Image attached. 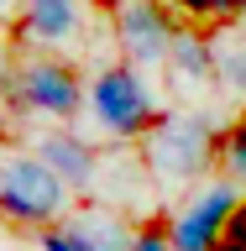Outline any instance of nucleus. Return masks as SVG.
Returning a JSON list of instances; mask_svg holds the SVG:
<instances>
[{"instance_id":"obj_1","label":"nucleus","mask_w":246,"mask_h":251,"mask_svg":"<svg viewBox=\"0 0 246 251\" xmlns=\"http://www.w3.org/2000/svg\"><path fill=\"white\" fill-rule=\"evenodd\" d=\"M215 147H220V126L210 110H163L147 126V136L137 141L141 162L157 183V199L189 194L199 178H210Z\"/></svg>"},{"instance_id":"obj_2","label":"nucleus","mask_w":246,"mask_h":251,"mask_svg":"<svg viewBox=\"0 0 246 251\" xmlns=\"http://www.w3.org/2000/svg\"><path fill=\"white\" fill-rule=\"evenodd\" d=\"M84 110H89L94 131L115 147H137L147 136V126L163 115V100H157L152 78L131 68V63H100L84 84Z\"/></svg>"},{"instance_id":"obj_3","label":"nucleus","mask_w":246,"mask_h":251,"mask_svg":"<svg viewBox=\"0 0 246 251\" xmlns=\"http://www.w3.org/2000/svg\"><path fill=\"white\" fill-rule=\"evenodd\" d=\"M0 94L21 115L47 121V126H74L84 115V74L53 52H31V58L21 52V63H11L0 74Z\"/></svg>"},{"instance_id":"obj_4","label":"nucleus","mask_w":246,"mask_h":251,"mask_svg":"<svg viewBox=\"0 0 246 251\" xmlns=\"http://www.w3.org/2000/svg\"><path fill=\"white\" fill-rule=\"evenodd\" d=\"M74 204L68 183L53 178L31 147H0V225L11 230H47Z\"/></svg>"},{"instance_id":"obj_5","label":"nucleus","mask_w":246,"mask_h":251,"mask_svg":"<svg viewBox=\"0 0 246 251\" xmlns=\"http://www.w3.org/2000/svg\"><path fill=\"white\" fill-rule=\"evenodd\" d=\"M84 199L105 204V209H115L126 220H141V215H152V209H163L157 183H152V173H147V162H141V152L137 147H115V141L100 147V168H94V183H89Z\"/></svg>"},{"instance_id":"obj_6","label":"nucleus","mask_w":246,"mask_h":251,"mask_svg":"<svg viewBox=\"0 0 246 251\" xmlns=\"http://www.w3.org/2000/svg\"><path fill=\"white\" fill-rule=\"evenodd\" d=\"M241 194H246V188L231 183L225 173H220V178H199V183L184 194V204L168 215V241H173V251H215L220 230H225V215L236 209Z\"/></svg>"},{"instance_id":"obj_7","label":"nucleus","mask_w":246,"mask_h":251,"mask_svg":"<svg viewBox=\"0 0 246 251\" xmlns=\"http://www.w3.org/2000/svg\"><path fill=\"white\" fill-rule=\"evenodd\" d=\"M110 26H115L121 63H131L141 74H157L163 58H168L173 31L184 26V16L173 11V5H163V0H121L115 16H110Z\"/></svg>"},{"instance_id":"obj_8","label":"nucleus","mask_w":246,"mask_h":251,"mask_svg":"<svg viewBox=\"0 0 246 251\" xmlns=\"http://www.w3.org/2000/svg\"><path fill=\"white\" fill-rule=\"evenodd\" d=\"M37 241L42 251H131V220L94 199H74Z\"/></svg>"},{"instance_id":"obj_9","label":"nucleus","mask_w":246,"mask_h":251,"mask_svg":"<svg viewBox=\"0 0 246 251\" xmlns=\"http://www.w3.org/2000/svg\"><path fill=\"white\" fill-rule=\"evenodd\" d=\"M11 47L21 52H63V47H74L89 26V5L84 0H16L11 11Z\"/></svg>"},{"instance_id":"obj_10","label":"nucleus","mask_w":246,"mask_h":251,"mask_svg":"<svg viewBox=\"0 0 246 251\" xmlns=\"http://www.w3.org/2000/svg\"><path fill=\"white\" fill-rule=\"evenodd\" d=\"M31 152L53 168V178H63V183H68V194H74V199H84V194H89L94 168H100V147H94L84 131H74V126H47V131H37V136H31Z\"/></svg>"},{"instance_id":"obj_11","label":"nucleus","mask_w":246,"mask_h":251,"mask_svg":"<svg viewBox=\"0 0 246 251\" xmlns=\"http://www.w3.org/2000/svg\"><path fill=\"white\" fill-rule=\"evenodd\" d=\"M163 74L168 84H184V89H199V84H215V42L210 31L199 26H178L168 42V58H163Z\"/></svg>"},{"instance_id":"obj_12","label":"nucleus","mask_w":246,"mask_h":251,"mask_svg":"<svg viewBox=\"0 0 246 251\" xmlns=\"http://www.w3.org/2000/svg\"><path fill=\"white\" fill-rule=\"evenodd\" d=\"M215 84L246 100V31L241 26H215Z\"/></svg>"},{"instance_id":"obj_13","label":"nucleus","mask_w":246,"mask_h":251,"mask_svg":"<svg viewBox=\"0 0 246 251\" xmlns=\"http://www.w3.org/2000/svg\"><path fill=\"white\" fill-rule=\"evenodd\" d=\"M215 162H220V173H225L231 183L246 188V115H241V121H231V126H220Z\"/></svg>"},{"instance_id":"obj_14","label":"nucleus","mask_w":246,"mask_h":251,"mask_svg":"<svg viewBox=\"0 0 246 251\" xmlns=\"http://www.w3.org/2000/svg\"><path fill=\"white\" fill-rule=\"evenodd\" d=\"M131 251H173V241H168V209H152V215L131 220Z\"/></svg>"},{"instance_id":"obj_15","label":"nucleus","mask_w":246,"mask_h":251,"mask_svg":"<svg viewBox=\"0 0 246 251\" xmlns=\"http://www.w3.org/2000/svg\"><path fill=\"white\" fill-rule=\"evenodd\" d=\"M215 251H246V194L236 199V209L225 215V230H220Z\"/></svg>"},{"instance_id":"obj_16","label":"nucleus","mask_w":246,"mask_h":251,"mask_svg":"<svg viewBox=\"0 0 246 251\" xmlns=\"http://www.w3.org/2000/svg\"><path fill=\"white\" fill-rule=\"evenodd\" d=\"M246 16V0H204V21H215V26H236Z\"/></svg>"},{"instance_id":"obj_17","label":"nucleus","mask_w":246,"mask_h":251,"mask_svg":"<svg viewBox=\"0 0 246 251\" xmlns=\"http://www.w3.org/2000/svg\"><path fill=\"white\" fill-rule=\"evenodd\" d=\"M163 5H173L189 26H204V0H163Z\"/></svg>"},{"instance_id":"obj_18","label":"nucleus","mask_w":246,"mask_h":251,"mask_svg":"<svg viewBox=\"0 0 246 251\" xmlns=\"http://www.w3.org/2000/svg\"><path fill=\"white\" fill-rule=\"evenodd\" d=\"M5 68H11V37L0 31V74H5Z\"/></svg>"},{"instance_id":"obj_19","label":"nucleus","mask_w":246,"mask_h":251,"mask_svg":"<svg viewBox=\"0 0 246 251\" xmlns=\"http://www.w3.org/2000/svg\"><path fill=\"white\" fill-rule=\"evenodd\" d=\"M11 11H16V0H0V26L11 21Z\"/></svg>"},{"instance_id":"obj_20","label":"nucleus","mask_w":246,"mask_h":251,"mask_svg":"<svg viewBox=\"0 0 246 251\" xmlns=\"http://www.w3.org/2000/svg\"><path fill=\"white\" fill-rule=\"evenodd\" d=\"M236 26H241V31H246V16H241V21H236Z\"/></svg>"}]
</instances>
